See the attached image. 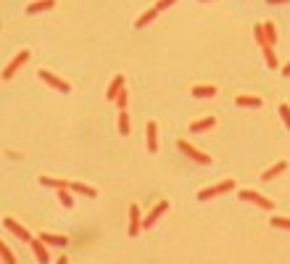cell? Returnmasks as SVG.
<instances>
[{"mask_svg": "<svg viewBox=\"0 0 290 264\" xmlns=\"http://www.w3.org/2000/svg\"><path fill=\"white\" fill-rule=\"evenodd\" d=\"M277 111H280V119H282V124H285V127L290 130V106H287V103H280V109H277Z\"/></svg>", "mask_w": 290, "mask_h": 264, "instance_id": "cell-28", "label": "cell"}, {"mask_svg": "<svg viewBox=\"0 0 290 264\" xmlns=\"http://www.w3.org/2000/svg\"><path fill=\"white\" fill-rule=\"evenodd\" d=\"M285 169H287V164H285V162H277L274 167H269V169L264 172V175H261V180H264V182H269V180H274L277 175H282Z\"/></svg>", "mask_w": 290, "mask_h": 264, "instance_id": "cell-19", "label": "cell"}, {"mask_svg": "<svg viewBox=\"0 0 290 264\" xmlns=\"http://www.w3.org/2000/svg\"><path fill=\"white\" fill-rule=\"evenodd\" d=\"M40 185L45 188H55V190H64V188H72V182H66V180H58V177H40Z\"/></svg>", "mask_w": 290, "mask_h": 264, "instance_id": "cell-16", "label": "cell"}, {"mask_svg": "<svg viewBox=\"0 0 290 264\" xmlns=\"http://www.w3.org/2000/svg\"><path fill=\"white\" fill-rule=\"evenodd\" d=\"M203 3H211V0H203Z\"/></svg>", "mask_w": 290, "mask_h": 264, "instance_id": "cell-34", "label": "cell"}, {"mask_svg": "<svg viewBox=\"0 0 290 264\" xmlns=\"http://www.w3.org/2000/svg\"><path fill=\"white\" fill-rule=\"evenodd\" d=\"M269 6H282V3H290V0H266Z\"/></svg>", "mask_w": 290, "mask_h": 264, "instance_id": "cell-31", "label": "cell"}, {"mask_svg": "<svg viewBox=\"0 0 290 264\" xmlns=\"http://www.w3.org/2000/svg\"><path fill=\"white\" fill-rule=\"evenodd\" d=\"M253 37H256V42L261 45V48H266V45H269V42H266V34H264V24L253 27Z\"/></svg>", "mask_w": 290, "mask_h": 264, "instance_id": "cell-25", "label": "cell"}, {"mask_svg": "<svg viewBox=\"0 0 290 264\" xmlns=\"http://www.w3.org/2000/svg\"><path fill=\"white\" fill-rule=\"evenodd\" d=\"M272 227H280V230H290V217H272Z\"/></svg>", "mask_w": 290, "mask_h": 264, "instance_id": "cell-26", "label": "cell"}, {"mask_svg": "<svg viewBox=\"0 0 290 264\" xmlns=\"http://www.w3.org/2000/svg\"><path fill=\"white\" fill-rule=\"evenodd\" d=\"M45 246H66L69 243V238L66 235H53V233H40L37 235Z\"/></svg>", "mask_w": 290, "mask_h": 264, "instance_id": "cell-14", "label": "cell"}, {"mask_svg": "<svg viewBox=\"0 0 290 264\" xmlns=\"http://www.w3.org/2000/svg\"><path fill=\"white\" fill-rule=\"evenodd\" d=\"M238 198H240V201H248V203H253V206H259V209H266V212L274 209V201L266 198V196H261V193H256V190H246V188H243V190L238 193Z\"/></svg>", "mask_w": 290, "mask_h": 264, "instance_id": "cell-3", "label": "cell"}, {"mask_svg": "<svg viewBox=\"0 0 290 264\" xmlns=\"http://www.w3.org/2000/svg\"><path fill=\"white\" fill-rule=\"evenodd\" d=\"M261 50H264L266 66H269V69H277V56H274V50H272V45H266V48H261Z\"/></svg>", "mask_w": 290, "mask_h": 264, "instance_id": "cell-23", "label": "cell"}, {"mask_svg": "<svg viewBox=\"0 0 290 264\" xmlns=\"http://www.w3.org/2000/svg\"><path fill=\"white\" fill-rule=\"evenodd\" d=\"M0 254H3V261H6V264H16V261H19V259H16V254H14V251H11L6 243L0 246Z\"/></svg>", "mask_w": 290, "mask_h": 264, "instance_id": "cell-27", "label": "cell"}, {"mask_svg": "<svg viewBox=\"0 0 290 264\" xmlns=\"http://www.w3.org/2000/svg\"><path fill=\"white\" fill-rule=\"evenodd\" d=\"M29 246H32V254L37 256V261H40V264H48V261H50V254H48V246H45V243H42L40 238H32V240H29Z\"/></svg>", "mask_w": 290, "mask_h": 264, "instance_id": "cell-9", "label": "cell"}, {"mask_svg": "<svg viewBox=\"0 0 290 264\" xmlns=\"http://www.w3.org/2000/svg\"><path fill=\"white\" fill-rule=\"evenodd\" d=\"M145 145H148L150 153L158 151V124L156 122H148L145 124Z\"/></svg>", "mask_w": 290, "mask_h": 264, "instance_id": "cell-7", "label": "cell"}, {"mask_svg": "<svg viewBox=\"0 0 290 264\" xmlns=\"http://www.w3.org/2000/svg\"><path fill=\"white\" fill-rule=\"evenodd\" d=\"M166 209H169V201H164V198H161L158 203H153V209H150V212H148V217L143 220V227H153V225L161 220V214H164Z\"/></svg>", "mask_w": 290, "mask_h": 264, "instance_id": "cell-6", "label": "cell"}, {"mask_svg": "<svg viewBox=\"0 0 290 264\" xmlns=\"http://www.w3.org/2000/svg\"><path fill=\"white\" fill-rule=\"evenodd\" d=\"M156 16H158V11H156V8H148V11H143V14L135 19V29H143V27H148V24H150V21H153Z\"/></svg>", "mask_w": 290, "mask_h": 264, "instance_id": "cell-15", "label": "cell"}, {"mask_svg": "<svg viewBox=\"0 0 290 264\" xmlns=\"http://www.w3.org/2000/svg\"><path fill=\"white\" fill-rule=\"evenodd\" d=\"M119 132L130 135V114H127V111H119Z\"/></svg>", "mask_w": 290, "mask_h": 264, "instance_id": "cell-24", "label": "cell"}, {"mask_svg": "<svg viewBox=\"0 0 290 264\" xmlns=\"http://www.w3.org/2000/svg\"><path fill=\"white\" fill-rule=\"evenodd\" d=\"M27 61H29V50H19L14 59H11V64L3 69V79H11V77L19 72V66H24Z\"/></svg>", "mask_w": 290, "mask_h": 264, "instance_id": "cell-5", "label": "cell"}, {"mask_svg": "<svg viewBox=\"0 0 290 264\" xmlns=\"http://www.w3.org/2000/svg\"><path fill=\"white\" fill-rule=\"evenodd\" d=\"M174 3H177V0H158L153 8H156V11H164V8H169V6H174Z\"/></svg>", "mask_w": 290, "mask_h": 264, "instance_id": "cell-30", "label": "cell"}, {"mask_svg": "<svg viewBox=\"0 0 290 264\" xmlns=\"http://www.w3.org/2000/svg\"><path fill=\"white\" fill-rule=\"evenodd\" d=\"M264 34H266V42H269V45L277 42V29H274L272 21H264Z\"/></svg>", "mask_w": 290, "mask_h": 264, "instance_id": "cell-22", "label": "cell"}, {"mask_svg": "<svg viewBox=\"0 0 290 264\" xmlns=\"http://www.w3.org/2000/svg\"><path fill=\"white\" fill-rule=\"evenodd\" d=\"M229 190H235V182H232V180H222V182H216V185L201 188V190H198V201L216 198V196H222V193H229Z\"/></svg>", "mask_w": 290, "mask_h": 264, "instance_id": "cell-1", "label": "cell"}, {"mask_svg": "<svg viewBox=\"0 0 290 264\" xmlns=\"http://www.w3.org/2000/svg\"><path fill=\"white\" fill-rule=\"evenodd\" d=\"M235 103H238V106H243V109H261L264 100L259 95H238Z\"/></svg>", "mask_w": 290, "mask_h": 264, "instance_id": "cell-13", "label": "cell"}, {"mask_svg": "<svg viewBox=\"0 0 290 264\" xmlns=\"http://www.w3.org/2000/svg\"><path fill=\"white\" fill-rule=\"evenodd\" d=\"M3 225H6V230H11V233H14L16 238H21V240H27V243H29V240H32L29 230H27L24 225H19V222L14 220V217H6V220H3Z\"/></svg>", "mask_w": 290, "mask_h": 264, "instance_id": "cell-8", "label": "cell"}, {"mask_svg": "<svg viewBox=\"0 0 290 264\" xmlns=\"http://www.w3.org/2000/svg\"><path fill=\"white\" fill-rule=\"evenodd\" d=\"M40 79H42V82H48L53 90H58V93H69V90H72V85H69L66 79H61L58 74L48 72V69H40Z\"/></svg>", "mask_w": 290, "mask_h": 264, "instance_id": "cell-4", "label": "cell"}, {"mask_svg": "<svg viewBox=\"0 0 290 264\" xmlns=\"http://www.w3.org/2000/svg\"><path fill=\"white\" fill-rule=\"evenodd\" d=\"M53 6H55V0H32L27 6V14L34 16V14H42V11H50Z\"/></svg>", "mask_w": 290, "mask_h": 264, "instance_id": "cell-12", "label": "cell"}, {"mask_svg": "<svg viewBox=\"0 0 290 264\" xmlns=\"http://www.w3.org/2000/svg\"><path fill=\"white\" fill-rule=\"evenodd\" d=\"M72 193H79V196H87V198H95L98 190L92 185H85V182H72V188H69Z\"/></svg>", "mask_w": 290, "mask_h": 264, "instance_id": "cell-17", "label": "cell"}, {"mask_svg": "<svg viewBox=\"0 0 290 264\" xmlns=\"http://www.w3.org/2000/svg\"><path fill=\"white\" fill-rule=\"evenodd\" d=\"M216 124V119L214 117H203V119H198V122H193L190 124V132H203V130H211Z\"/></svg>", "mask_w": 290, "mask_h": 264, "instance_id": "cell-18", "label": "cell"}, {"mask_svg": "<svg viewBox=\"0 0 290 264\" xmlns=\"http://www.w3.org/2000/svg\"><path fill=\"white\" fill-rule=\"evenodd\" d=\"M177 148H180V151L190 159V162H195V164H211V156H208V153H203V151H198V148H195L193 143L182 140V137L177 140Z\"/></svg>", "mask_w": 290, "mask_h": 264, "instance_id": "cell-2", "label": "cell"}, {"mask_svg": "<svg viewBox=\"0 0 290 264\" xmlns=\"http://www.w3.org/2000/svg\"><path fill=\"white\" fill-rule=\"evenodd\" d=\"M122 90H124V77H122V74H116V77L111 79L108 90H106V98H108V100H116V98H119V93H122Z\"/></svg>", "mask_w": 290, "mask_h": 264, "instance_id": "cell-11", "label": "cell"}, {"mask_svg": "<svg viewBox=\"0 0 290 264\" xmlns=\"http://www.w3.org/2000/svg\"><path fill=\"white\" fill-rule=\"evenodd\" d=\"M280 72H282V77H290V61L285 64V69H280Z\"/></svg>", "mask_w": 290, "mask_h": 264, "instance_id": "cell-32", "label": "cell"}, {"mask_svg": "<svg viewBox=\"0 0 290 264\" xmlns=\"http://www.w3.org/2000/svg\"><path fill=\"white\" fill-rule=\"evenodd\" d=\"M190 93H193L195 98H211V95H216V87H214V85H195Z\"/></svg>", "mask_w": 290, "mask_h": 264, "instance_id": "cell-20", "label": "cell"}, {"mask_svg": "<svg viewBox=\"0 0 290 264\" xmlns=\"http://www.w3.org/2000/svg\"><path fill=\"white\" fill-rule=\"evenodd\" d=\"M127 100H130V93H127V90H122L119 98H116V106H119V111H124V109H127Z\"/></svg>", "mask_w": 290, "mask_h": 264, "instance_id": "cell-29", "label": "cell"}, {"mask_svg": "<svg viewBox=\"0 0 290 264\" xmlns=\"http://www.w3.org/2000/svg\"><path fill=\"white\" fill-rule=\"evenodd\" d=\"M140 227H143V220H140V206L132 203V206H130V235L135 238L137 233H140Z\"/></svg>", "mask_w": 290, "mask_h": 264, "instance_id": "cell-10", "label": "cell"}, {"mask_svg": "<svg viewBox=\"0 0 290 264\" xmlns=\"http://www.w3.org/2000/svg\"><path fill=\"white\" fill-rule=\"evenodd\" d=\"M55 264H69V256H58V259H55Z\"/></svg>", "mask_w": 290, "mask_h": 264, "instance_id": "cell-33", "label": "cell"}, {"mask_svg": "<svg viewBox=\"0 0 290 264\" xmlns=\"http://www.w3.org/2000/svg\"><path fill=\"white\" fill-rule=\"evenodd\" d=\"M58 201H61V206H66V209H72L74 206V198H72V190L64 188V190H58Z\"/></svg>", "mask_w": 290, "mask_h": 264, "instance_id": "cell-21", "label": "cell"}]
</instances>
